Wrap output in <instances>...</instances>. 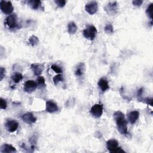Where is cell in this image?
<instances>
[{
  "label": "cell",
  "instance_id": "cell-1",
  "mask_svg": "<svg viewBox=\"0 0 153 153\" xmlns=\"http://www.w3.org/2000/svg\"><path fill=\"white\" fill-rule=\"evenodd\" d=\"M116 122L118 130L121 135L127 134V125L125 114L121 111H117L113 114Z\"/></svg>",
  "mask_w": 153,
  "mask_h": 153
},
{
  "label": "cell",
  "instance_id": "cell-2",
  "mask_svg": "<svg viewBox=\"0 0 153 153\" xmlns=\"http://www.w3.org/2000/svg\"><path fill=\"white\" fill-rule=\"evenodd\" d=\"M107 148L110 152H125L124 150L118 147V142L116 139H109L107 142Z\"/></svg>",
  "mask_w": 153,
  "mask_h": 153
},
{
  "label": "cell",
  "instance_id": "cell-3",
  "mask_svg": "<svg viewBox=\"0 0 153 153\" xmlns=\"http://www.w3.org/2000/svg\"><path fill=\"white\" fill-rule=\"evenodd\" d=\"M84 37L89 39L92 41L93 40L97 34V29L93 25H89L83 30Z\"/></svg>",
  "mask_w": 153,
  "mask_h": 153
},
{
  "label": "cell",
  "instance_id": "cell-4",
  "mask_svg": "<svg viewBox=\"0 0 153 153\" xmlns=\"http://www.w3.org/2000/svg\"><path fill=\"white\" fill-rule=\"evenodd\" d=\"M0 8L1 11L6 15H10L13 12L14 7L11 1H1L0 2Z\"/></svg>",
  "mask_w": 153,
  "mask_h": 153
},
{
  "label": "cell",
  "instance_id": "cell-5",
  "mask_svg": "<svg viewBox=\"0 0 153 153\" xmlns=\"http://www.w3.org/2000/svg\"><path fill=\"white\" fill-rule=\"evenodd\" d=\"M5 22L10 29H15L18 28L17 17L16 14L9 15L6 18Z\"/></svg>",
  "mask_w": 153,
  "mask_h": 153
},
{
  "label": "cell",
  "instance_id": "cell-6",
  "mask_svg": "<svg viewBox=\"0 0 153 153\" xmlns=\"http://www.w3.org/2000/svg\"><path fill=\"white\" fill-rule=\"evenodd\" d=\"M4 126L6 130L9 132H14L17 130L19 127L18 122L13 119H7L6 121Z\"/></svg>",
  "mask_w": 153,
  "mask_h": 153
},
{
  "label": "cell",
  "instance_id": "cell-7",
  "mask_svg": "<svg viewBox=\"0 0 153 153\" xmlns=\"http://www.w3.org/2000/svg\"><path fill=\"white\" fill-rule=\"evenodd\" d=\"M90 113L95 118H99L103 114V106L101 104H95L91 108Z\"/></svg>",
  "mask_w": 153,
  "mask_h": 153
},
{
  "label": "cell",
  "instance_id": "cell-8",
  "mask_svg": "<svg viewBox=\"0 0 153 153\" xmlns=\"http://www.w3.org/2000/svg\"><path fill=\"white\" fill-rule=\"evenodd\" d=\"M98 10V3L96 1H90L85 6V10L90 15L95 14Z\"/></svg>",
  "mask_w": 153,
  "mask_h": 153
},
{
  "label": "cell",
  "instance_id": "cell-9",
  "mask_svg": "<svg viewBox=\"0 0 153 153\" xmlns=\"http://www.w3.org/2000/svg\"><path fill=\"white\" fill-rule=\"evenodd\" d=\"M37 84L33 80H28L24 84V91L28 93H31L37 87Z\"/></svg>",
  "mask_w": 153,
  "mask_h": 153
},
{
  "label": "cell",
  "instance_id": "cell-10",
  "mask_svg": "<svg viewBox=\"0 0 153 153\" xmlns=\"http://www.w3.org/2000/svg\"><path fill=\"white\" fill-rule=\"evenodd\" d=\"M117 2H110L105 6V11L108 15H114L117 12Z\"/></svg>",
  "mask_w": 153,
  "mask_h": 153
},
{
  "label": "cell",
  "instance_id": "cell-11",
  "mask_svg": "<svg viewBox=\"0 0 153 153\" xmlns=\"http://www.w3.org/2000/svg\"><path fill=\"white\" fill-rule=\"evenodd\" d=\"M46 110L49 113H54L59 110L57 104L53 100H48L46 102Z\"/></svg>",
  "mask_w": 153,
  "mask_h": 153
},
{
  "label": "cell",
  "instance_id": "cell-12",
  "mask_svg": "<svg viewBox=\"0 0 153 153\" xmlns=\"http://www.w3.org/2000/svg\"><path fill=\"white\" fill-rule=\"evenodd\" d=\"M22 119L25 123L29 125H31L35 123L37 121L36 117L31 113H26L22 116Z\"/></svg>",
  "mask_w": 153,
  "mask_h": 153
},
{
  "label": "cell",
  "instance_id": "cell-13",
  "mask_svg": "<svg viewBox=\"0 0 153 153\" xmlns=\"http://www.w3.org/2000/svg\"><path fill=\"white\" fill-rule=\"evenodd\" d=\"M30 68H31L34 75L37 76H39L42 74L44 69V65L40 64H33L30 65Z\"/></svg>",
  "mask_w": 153,
  "mask_h": 153
},
{
  "label": "cell",
  "instance_id": "cell-14",
  "mask_svg": "<svg viewBox=\"0 0 153 153\" xmlns=\"http://www.w3.org/2000/svg\"><path fill=\"white\" fill-rule=\"evenodd\" d=\"M98 85L99 89L102 92H105L107 90L109 89V86L108 84V81L106 78H101L98 83Z\"/></svg>",
  "mask_w": 153,
  "mask_h": 153
},
{
  "label": "cell",
  "instance_id": "cell-15",
  "mask_svg": "<svg viewBox=\"0 0 153 153\" xmlns=\"http://www.w3.org/2000/svg\"><path fill=\"white\" fill-rule=\"evenodd\" d=\"M139 117V113L137 111H131L128 114V120L130 123L132 125H134L136 121L138 120Z\"/></svg>",
  "mask_w": 153,
  "mask_h": 153
},
{
  "label": "cell",
  "instance_id": "cell-16",
  "mask_svg": "<svg viewBox=\"0 0 153 153\" xmlns=\"http://www.w3.org/2000/svg\"><path fill=\"white\" fill-rule=\"evenodd\" d=\"M0 151H1V152L2 153H11V152H16L17 151L16 148L14 147H13L12 145L4 144L1 146Z\"/></svg>",
  "mask_w": 153,
  "mask_h": 153
},
{
  "label": "cell",
  "instance_id": "cell-17",
  "mask_svg": "<svg viewBox=\"0 0 153 153\" xmlns=\"http://www.w3.org/2000/svg\"><path fill=\"white\" fill-rule=\"evenodd\" d=\"M28 4L33 10H38L42 6V1L39 0H30L28 1Z\"/></svg>",
  "mask_w": 153,
  "mask_h": 153
},
{
  "label": "cell",
  "instance_id": "cell-18",
  "mask_svg": "<svg viewBox=\"0 0 153 153\" xmlns=\"http://www.w3.org/2000/svg\"><path fill=\"white\" fill-rule=\"evenodd\" d=\"M84 68H85V65L84 63H80L78 64V65L76 67V69L75 70V74L76 76H81L84 71Z\"/></svg>",
  "mask_w": 153,
  "mask_h": 153
},
{
  "label": "cell",
  "instance_id": "cell-19",
  "mask_svg": "<svg viewBox=\"0 0 153 153\" xmlns=\"http://www.w3.org/2000/svg\"><path fill=\"white\" fill-rule=\"evenodd\" d=\"M77 30V26L75 22L71 21L68 25V32L69 34H74Z\"/></svg>",
  "mask_w": 153,
  "mask_h": 153
},
{
  "label": "cell",
  "instance_id": "cell-20",
  "mask_svg": "<svg viewBox=\"0 0 153 153\" xmlns=\"http://www.w3.org/2000/svg\"><path fill=\"white\" fill-rule=\"evenodd\" d=\"M24 77L22 74L19 73H15L12 76V79L15 83H19L23 79Z\"/></svg>",
  "mask_w": 153,
  "mask_h": 153
},
{
  "label": "cell",
  "instance_id": "cell-21",
  "mask_svg": "<svg viewBox=\"0 0 153 153\" xmlns=\"http://www.w3.org/2000/svg\"><path fill=\"white\" fill-rule=\"evenodd\" d=\"M29 43L30 45L34 47V46H35L38 44L39 39L37 37H36L35 35H32L31 37H30V38L29 39Z\"/></svg>",
  "mask_w": 153,
  "mask_h": 153
},
{
  "label": "cell",
  "instance_id": "cell-22",
  "mask_svg": "<svg viewBox=\"0 0 153 153\" xmlns=\"http://www.w3.org/2000/svg\"><path fill=\"white\" fill-rule=\"evenodd\" d=\"M104 31L107 34H111L114 33V28L111 24H107L104 28Z\"/></svg>",
  "mask_w": 153,
  "mask_h": 153
},
{
  "label": "cell",
  "instance_id": "cell-23",
  "mask_svg": "<svg viewBox=\"0 0 153 153\" xmlns=\"http://www.w3.org/2000/svg\"><path fill=\"white\" fill-rule=\"evenodd\" d=\"M37 86L40 87H45L46 86V82L45 78L43 76H38L37 79Z\"/></svg>",
  "mask_w": 153,
  "mask_h": 153
},
{
  "label": "cell",
  "instance_id": "cell-24",
  "mask_svg": "<svg viewBox=\"0 0 153 153\" xmlns=\"http://www.w3.org/2000/svg\"><path fill=\"white\" fill-rule=\"evenodd\" d=\"M152 8H153V4L151 3L148 6V7L146 10V14L151 19V21L152 20Z\"/></svg>",
  "mask_w": 153,
  "mask_h": 153
},
{
  "label": "cell",
  "instance_id": "cell-25",
  "mask_svg": "<svg viewBox=\"0 0 153 153\" xmlns=\"http://www.w3.org/2000/svg\"><path fill=\"white\" fill-rule=\"evenodd\" d=\"M53 82L55 83V85H57L60 81H62L64 80V78L62 75H61L60 74L55 75L53 78Z\"/></svg>",
  "mask_w": 153,
  "mask_h": 153
},
{
  "label": "cell",
  "instance_id": "cell-26",
  "mask_svg": "<svg viewBox=\"0 0 153 153\" xmlns=\"http://www.w3.org/2000/svg\"><path fill=\"white\" fill-rule=\"evenodd\" d=\"M51 68H52L56 73L57 74H61L62 73V70L61 69L59 66L56 65H52L51 66Z\"/></svg>",
  "mask_w": 153,
  "mask_h": 153
},
{
  "label": "cell",
  "instance_id": "cell-27",
  "mask_svg": "<svg viewBox=\"0 0 153 153\" xmlns=\"http://www.w3.org/2000/svg\"><path fill=\"white\" fill-rule=\"evenodd\" d=\"M55 3L58 7L60 8H62L65 6L66 1H65V0H55Z\"/></svg>",
  "mask_w": 153,
  "mask_h": 153
},
{
  "label": "cell",
  "instance_id": "cell-28",
  "mask_svg": "<svg viewBox=\"0 0 153 153\" xmlns=\"http://www.w3.org/2000/svg\"><path fill=\"white\" fill-rule=\"evenodd\" d=\"M7 104L6 100L1 98L0 99V108L1 109H6L7 108Z\"/></svg>",
  "mask_w": 153,
  "mask_h": 153
},
{
  "label": "cell",
  "instance_id": "cell-29",
  "mask_svg": "<svg viewBox=\"0 0 153 153\" xmlns=\"http://www.w3.org/2000/svg\"><path fill=\"white\" fill-rule=\"evenodd\" d=\"M6 74V69L3 67L0 68V80L2 81L5 77Z\"/></svg>",
  "mask_w": 153,
  "mask_h": 153
},
{
  "label": "cell",
  "instance_id": "cell-30",
  "mask_svg": "<svg viewBox=\"0 0 153 153\" xmlns=\"http://www.w3.org/2000/svg\"><path fill=\"white\" fill-rule=\"evenodd\" d=\"M142 3H143V1H142V0H135V1H132V4H133L134 6L136 7H140Z\"/></svg>",
  "mask_w": 153,
  "mask_h": 153
},
{
  "label": "cell",
  "instance_id": "cell-31",
  "mask_svg": "<svg viewBox=\"0 0 153 153\" xmlns=\"http://www.w3.org/2000/svg\"><path fill=\"white\" fill-rule=\"evenodd\" d=\"M144 102H145L147 105H150L151 107H152V106H153V105H152V98H145V99H144Z\"/></svg>",
  "mask_w": 153,
  "mask_h": 153
},
{
  "label": "cell",
  "instance_id": "cell-32",
  "mask_svg": "<svg viewBox=\"0 0 153 153\" xmlns=\"http://www.w3.org/2000/svg\"><path fill=\"white\" fill-rule=\"evenodd\" d=\"M144 89L143 88H141L138 91V96L141 97L142 96V93H143V92H144Z\"/></svg>",
  "mask_w": 153,
  "mask_h": 153
},
{
  "label": "cell",
  "instance_id": "cell-33",
  "mask_svg": "<svg viewBox=\"0 0 153 153\" xmlns=\"http://www.w3.org/2000/svg\"><path fill=\"white\" fill-rule=\"evenodd\" d=\"M34 139H35V137L34 136V139H33V138H32V139L34 141ZM35 143H36V142H34V141H33V142H31V144H35Z\"/></svg>",
  "mask_w": 153,
  "mask_h": 153
}]
</instances>
